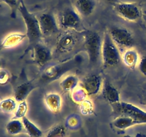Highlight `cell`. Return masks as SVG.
I'll return each instance as SVG.
<instances>
[{"mask_svg": "<svg viewBox=\"0 0 146 137\" xmlns=\"http://www.w3.org/2000/svg\"><path fill=\"white\" fill-rule=\"evenodd\" d=\"M1 1L7 4L10 7L12 12H14L16 9H18L20 5L19 0H1Z\"/></svg>", "mask_w": 146, "mask_h": 137, "instance_id": "83f0119b", "label": "cell"}, {"mask_svg": "<svg viewBox=\"0 0 146 137\" xmlns=\"http://www.w3.org/2000/svg\"><path fill=\"white\" fill-rule=\"evenodd\" d=\"M76 43V37L71 31H66L58 37L56 44V49L59 53L69 52L74 49Z\"/></svg>", "mask_w": 146, "mask_h": 137, "instance_id": "7c38bea8", "label": "cell"}, {"mask_svg": "<svg viewBox=\"0 0 146 137\" xmlns=\"http://www.w3.org/2000/svg\"><path fill=\"white\" fill-rule=\"evenodd\" d=\"M19 4H24V0H19Z\"/></svg>", "mask_w": 146, "mask_h": 137, "instance_id": "d6a6232c", "label": "cell"}, {"mask_svg": "<svg viewBox=\"0 0 146 137\" xmlns=\"http://www.w3.org/2000/svg\"><path fill=\"white\" fill-rule=\"evenodd\" d=\"M81 104V111H82L83 109L85 110L84 114H89V113H91V110H92L93 107H92V105H91V102L84 100V101H82Z\"/></svg>", "mask_w": 146, "mask_h": 137, "instance_id": "f546056e", "label": "cell"}, {"mask_svg": "<svg viewBox=\"0 0 146 137\" xmlns=\"http://www.w3.org/2000/svg\"><path fill=\"white\" fill-rule=\"evenodd\" d=\"M27 103L26 101H21L17 105V109L14 112V116L13 118H17V119H20L22 118L24 116H26V113L27 111Z\"/></svg>", "mask_w": 146, "mask_h": 137, "instance_id": "d4e9b609", "label": "cell"}, {"mask_svg": "<svg viewBox=\"0 0 146 137\" xmlns=\"http://www.w3.org/2000/svg\"><path fill=\"white\" fill-rule=\"evenodd\" d=\"M113 126L120 130H125L133 126L138 125L135 120L126 116H119L113 121Z\"/></svg>", "mask_w": 146, "mask_h": 137, "instance_id": "ac0fdd59", "label": "cell"}, {"mask_svg": "<svg viewBox=\"0 0 146 137\" xmlns=\"http://www.w3.org/2000/svg\"><path fill=\"white\" fill-rule=\"evenodd\" d=\"M17 105V101L14 98H6L0 101V110L7 114L15 112Z\"/></svg>", "mask_w": 146, "mask_h": 137, "instance_id": "603a6c76", "label": "cell"}, {"mask_svg": "<svg viewBox=\"0 0 146 137\" xmlns=\"http://www.w3.org/2000/svg\"><path fill=\"white\" fill-rule=\"evenodd\" d=\"M79 80L77 76L69 74L60 82V86L64 91H73L78 86Z\"/></svg>", "mask_w": 146, "mask_h": 137, "instance_id": "ffe728a7", "label": "cell"}, {"mask_svg": "<svg viewBox=\"0 0 146 137\" xmlns=\"http://www.w3.org/2000/svg\"><path fill=\"white\" fill-rule=\"evenodd\" d=\"M0 2H1V0H0Z\"/></svg>", "mask_w": 146, "mask_h": 137, "instance_id": "e575fe53", "label": "cell"}, {"mask_svg": "<svg viewBox=\"0 0 146 137\" xmlns=\"http://www.w3.org/2000/svg\"><path fill=\"white\" fill-rule=\"evenodd\" d=\"M6 130L8 134L13 136L18 135L25 131L22 121L17 118H12L7 123L6 126Z\"/></svg>", "mask_w": 146, "mask_h": 137, "instance_id": "44dd1931", "label": "cell"}, {"mask_svg": "<svg viewBox=\"0 0 146 137\" xmlns=\"http://www.w3.org/2000/svg\"><path fill=\"white\" fill-rule=\"evenodd\" d=\"M1 61H0V68H1Z\"/></svg>", "mask_w": 146, "mask_h": 137, "instance_id": "836d02e7", "label": "cell"}, {"mask_svg": "<svg viewBox=\"0 0 146 137\" xmlns=\"http://www.w3.org/2000/svg\"><path fill=\"white\" fill-rule=\"evenodd\" d=\"M141 104L146 106V91L142 94V96L141 97Z\"/></svg>", "mask_w": 146, "mask_h": 137, "instance_id": "4dcf8cb0", "label": "cell"}, {"mask_svg": "<svg viewBox=\"0 0 146 137\" xmlns=\"http://www.w3.org/2000/svg\"><path fill=\"white\" fill-rule=\"evenodd\" d=\"M115 11L123 19L129 21H137L141 17V10L135 3L116 2Z\"/></svg>", "mask_w": 146, "mask_h": 137, "instance_id": "ba28073f", "label": "cell"}, {"mask_svg": "<svg viewBox=\"0 0 146 137\" xmlns=\"http://www.w3.org/2000/svg\"><path fill=\"white\" fill-rule=\"evenodd\" d=\"M77 65L76 59H71L64 62L53 64L47 67L41 73L40 79L44 83H49L61 78L64 74L71 71Z\"/></svg>", "mask_w": 146, "mask_h": 137, "instance_id": "277c9868", "label": "cell"}, {"mask_svg": "<svg viewBox=\"0 0 146 137\" xmlns=\"http://www.w3.org/2000/svg\"><path fill=\"white\" fill-rule=\"evenodd\" d=\"M138 57H139L138 54L135 50L129 49L123 54L122 57V60L127 67L133 68L136 67V65L138 64V62H139Z\"/></svg>", "mask_w": 146, "mask_h": 137, "instance_id": "7402d4cb", "label": "cell"}, {"mask_svg": "<svg viewBox=\"0 0 146 137\" xmlns=\"http://www.w3.org/2000/svg\"><path fill=\"white\" fill-rule=\"evenodd\" d=\"M104 1H106V2H108V3H113V4H115L117 0H104Z\"/></svg>", "mask_w": 146, "mask_h": 137, "instance_id": "1f68e13d", "label": "cell"}, {"mask_svg": "<svg viewBox=\"0 0 146 137\" xmlns=\"http://www.w3.org/2000/svg\"><path fill=\"white\" fill-rule=\"evenodd\" d=\"M103 39L96 31H87L84 34V48L91 65H96L101 61Z\"/></svg>", "mask_w": 146, "mask_h": 137, "instance_id": "7a4b0ae2", "label": "cell"}, {"mask_svg": "<svg viewBox=\"0 0 146 137\" xmlns=\"http://www.w3.org/2000/svg\"><path fill=\"white\" fill-rule=\"evenodd\" d=\"M122 59L119 47L114 43L108 32L103 38L101 61L105 67H112L118 65Z\"/></svg>", "mask_w": 146, "mask_h": 137, "instance_id": "3957f363", "label": "cell"}, {"mask_svg": "<svg viewBox=\"0 0 146 137\" xmlns=\"http://www.w3.org/2000/svg\"><path fill=\"white\" fill-rule=\"evenodd\" d=\"M40 29L43 36L49 37L58 31L59 25L54 13L46 11L38 17Z\"/></svg>", "mask_w": 146, "mask_h": 137, "instance_id": "9c48e42d", "label": "cell"}, {"mask_svg": "<svg viewBox=\"0 0 146 137\" xmlns=\"http://www.w3.org/2000/svg\"><path fill=\"white\" fill-rule=\"evenodd\" d=\"M138 69L140 72L146 76V56H143L138 62Z\"/></svg>", "mask_w": 146, "mask_h": 137, "instance_id": "f1b7e54d", "label": "cell"}, {"mask_svg": "<svg viewBox=\"0 0 146 137\" xmlns=\"http://www.w3.org/2000/svg\"><path fill=\"white\" fill-rule=\"evenodd\" d=\"M115 112L120 116H126L135 120L138 124H146V111L132 104L121 102L114 104Z\"/></svg>", "mask_w": 146, "mask_h": 137, "instance_id": "52a82bcc", "label": "cell"}, {"mask_svg": "<svg viewBox=\"0 0 146 137\" xmlns=\"http://www.w3.org/2000/svg\"><path fill=\"white\" fill-rule=\"evenodd\" d=\"M97 0H76L75 9L81 17H88L95 11Z\"/></svg>", "mask_w": 146, "mask_h": 137, "instance_id": "5bb4252c", "label": "cell"}, {"mask_svg": "<svg viewBox=\"0 0 146 137\" xmlns=\"http://www.w3.org/2000/svg\"><path fill=\"white\" fill-rule=\"evenodd\" d=\"M67 131L62 124H57L51 128L47 133L46 137H66Z\"/></svg>", "mask_w": 146, "mask_h": 137, "instance_id": "cb8c5ba5", "label": "cell"}, {"mask_svg": "<svg viewBox=\"0 0 146 137\" xmlns=\"http://www.w3.org/2000/svg\"><path fill=\"white\" fill-rule=\"evenodd\" d=\"M103 98L111 104H116L120 101V93L110 81H105L102 86Z\"/></svg>", "mask_w": 146, "mask_h": 137, "instance_id": "4fadbf2b", "label": "cell"}, {"mask_svg": "<svg viewBox=\"0 0 146 137\" xmlns=\"http://www.w3.org/2000/svg\"><path fill=\"white\" fill-rule=\"evenodd\" d=\"M27 37L26 34H11L7 36L1 44H0V50L3 49L11 48V47H15L18 45L21 41H22L24 39Z\"/></svg>", "mask_w": 146, "mask_h": 137, "instance_id": "e0dca14e", "label": "cell"}, {"mask_svg": "<svg viewBox=\"0 0 146 137\" xmlns=\"http://www.w3.org/2000/svg\"><path fill=\"white\" fill-rule=\"evenodd\" d=\"M59 27L66 30H78L81 27V18L75 9L71 7L64 8L58 17Z\"/></svg>", "mask_w": 146, "mask_h": 137, "instance_id": "8992f818", "label": "cell"}, {"mask_svg": "<svg viewBox=\"0 0 146 137\" xmlns=\"http://www.w3.org/2000/svg\"><path fill=\"white\" fill-rule=\"evenodd\" d=\"M46 105L53 112H58L61 108V97L56 93H48L44 98Z\"/></svg>", "mask_w": 146, "mask_h": 137, "instance_id": "2e32d148", "label": "cell"}, {"mask_svg": "<svg viewBox=\"0 0 146 137\" xmlns=\"http://www.w3.org/2000/svg\"><path fill=\"white\" fill-rule=\"evenodd\" d=\"M10 79V74L4 68H0V85H4L9 82Z\"/></svg>", "mask_w": 146, "mask_h": 137, "instance_id": "4316f807", "label": "cell"}, {"mask_svg": "<svg viewBox=\"0 0 146 137\" xmlns=\"http://www.w3.org/2000/svg\"><path fill=\"white\" fill-rule=\"evenodd\" d=\"M103 78L98 74H91L84 78L81 86L84 88L87 96H94L102 89Z\"/></svg>", "mask_w": 146, "mask_h": 137, "instance_id": "30bf717a", "label": "cell"}, {"mask_svg": "<svg viewBox=\"0 0 146 137\" xmlns=\"http://www.w3.org/2000/svg\"><path fill=\"white\" fill-rule=\"evenodd\" d=\"M33 47V59L38 67H44L52 59L51 49L45 44L38 42Z\"/></svg>", "mask_w": 146, "mask_h": 137, "instance_id": "8fae6325", "label": "cell"}, {"mask_svg": "<svg viewBox=\"0 0 146 137\" xmlns=\"http://www.w3.org/2000/svg\"><path fill=\"white\" fill-rule=\"evenodd\" d=\"M35 88L36 86L31 81L21 83L14 88V98L19 103L26 101V98Z\"/></svg>", "mask_w": 146, "mask_h": 137, "instance_id": "9a60e30c", "label": "cell"}, {"mask_svg": "<svg viewBox=\"0 0 146 137\" xmlns=\"http://www.w3.org/2000/svg\"><path fill=\"white\" fill-rule=\"evenodd\" d=\"M18 10L24 19L27 29L26 36L28 38L29 44L34 45L36 43L40 42L43 35L40 29L38 17L30 12L26 7L25 4L19 5Z\"/></svg>", "mask_w": 146, "mask_h": 137, "instance_id": "6da1fadb", "label": "cell"}, {"mask_svg": "<svg viewBox=\"0 0 146 137\" xmlns=\"http://www.w3.org/2000/svg\"><path fill=\"white\" fill-rule=\"evenodd\" d=\"M86 93L81 86L80 88H76L72 93L73 100L76 103H81L82 101H84L86 99Z\"/></svg>", "mask_w": 146, "mask_h": 137, "instance_id": "484cf974", "label": "cell"}, {"mask_svg": "<svg viewBox=\"0 0 146 137\" xmlns=\"http://www.w3.org/2000/svg\"><path fill=\"white\" fill-rule=\"evenodd\" d=\"M23 124H24V130L27 134L30 137H41L43 136V132L37 126H36L32 121H30L27 116H24L21 118Z\"/></svg>", "mask_w": 146, "mask_h": 137, "instance_id": "d6986e66", "label": "cell"}, {"mask_svg": "<svg viewBox=\"0 0 146 137\" xmlns=\"http://www.w3.org/2000/svg\"><path fill=\"white\" fill-rule=\"evenodd\" d=\"M110 37L118 47L131 49L135 44V39L131 31L120 26H113L108 31Z\"/></svg>", "mask_w": 146, "mask_h": 137, "instance_id": "5b68a950", "label": "cell"}]
</instances>
